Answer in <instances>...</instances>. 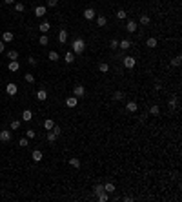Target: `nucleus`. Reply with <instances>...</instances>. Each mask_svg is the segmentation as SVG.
<instances>
[{"mask_svg":"<svg viewBox=\"0 0 182 202\" xmlns=\"http://www.w3.org/2000/svg\"><path fill=\"white\" fill-rule=\"evenodd\" d=\"M98 71H100V73H107V71H109V66H107L106 62L98 64Z\"/></svg>","mask_w":182,"mask_h":202,"instance_id":"nucleus-26","label":"nucleus"},{"mask_svg":"<svg viewBox=\"0 0 182 202\" xmlns=\"http://www.w3.org/2000/svg\"><path fill=\"white\" fill-rule=\"evenodd\" d=\"M126 17H127V13L124 11V9H119V11H117V18H119V20H124Z\"/></svg>","mask_w":182,"mask_h":202,"instance_id":"nucleus-28","label":"nucleus"},{"mask_svg":"<svg viewBox=\"0 0 182 202\" xmlns=\"http://www.w3.org/2000/svg\"><path fill=\"white\" fill-rule=\"evenodd\" d=\"M77 104H78L77 97H69V98H66V106H67V107H75Z\"/></svg>","mask_w":182,"mask_h":202,"instance_id":"nucleus-12","label":"nucleus"},{"mask_svg":"<svg viewBox=\"0 0 182 202\" xmlns=\"http://www.w3.org/2000/svg\"><path fill=\"white\" fill-rule=\"evenodd\" d=\"M157 44H159V42H157V38H155V37H149V38L146 40V46H147V47H151V49L157 47Z\"/></svg>","mask_w":182,"mask_h":202,"instance_id":"nucleus-18","label":"nucleus"},{"mask_svg":"<svg viewBox=\"0 0 182 202\" xmlns=\"http://www.w3.org/2000/svg\"><path fill=\"white\" fill-rule=\"evenodd\" d=\"M47 140H49V142H55V140H57V135H55L53 131H49V133H47Z\"/></svg>","mask_w":182,"mask_h":202,"instance_id":"nucleus-36","label":"nucleus"},{"mask_svg":"<svg viewBox=\"0 0 182 202\" xmlns=\"http://www.w3.org/2000/svg\"><path fill=\"white\" fill-rule=\"evenodd\" d=\"M53 126H55V122H53L51 119H47L46 122H44V127H46L47 131H49V129H53Z\"/></svg>","mask_w":182,"mask_h":202,"instance_id":"nucleus-30","label":"nucleus"},{"mask_svg":"<svg viewBox=\"0 0 182 202\" xmlns=\"http://www.w3.org/2000/svg\"><path fill=\"white\" fill-rule=\"evenodd\" d=\"M177 102H179V98H177V97H173V98H169L168 106L171 107V109H175V107H177Z\"/></svg>","mask_w":182,"mask_h":202,"instance_id":"nucleus-31","label":"nucleus"},{"mask_svg":"<svg viewBox=\"0 0 182 202\" xmlns=\"http://www.w3.org/2000/svg\"><path fill=\"white\" fill-rule=\"evenodd\" d=\"M122 98H124V93H122V91H115V93H113V100H122Z\"/></svg>","mask_w":182,"mask_h":202,"instance_id":"nucleus-32","label":"nucleus"},{"mask_svg":"<svg viewBox=\"0 0 182 202\" xmlns=\"http://www.w3.org/2000/svg\"><path fill=\"white\" fill-rule=\"evenodd\" d=\"M97 199H98V202H107V199H109V197H107L106 191H100V193L97 195Z\"/></svg>","mask_w":182,"mask_h":202,"instance_id":"nucleus-22","label":"nucleus"},{"mask_svg":"<svg viewBox=\"0 0 182 202\" xmlns=\"http://www.w3.org/2000/svg\"><path fill=\"white\" fill-rule=\"evenodd\" d=\"M73 93H75V97H84L86 89H84V86H75L73 87Z\"/></svg>","mask_w":182,"mask_h":202,"instance_id":"nucleus-8","label":"nucleus"},{"mask_svg":"<svg viewBox=\"0 0 182 202\" xmlns=\"http://www.w3.org/2000/svg\"><path fill=\"white\" fill-rule=\"evenodd\" d=\"M180 64H182V57H180V55H177L173 60H171V66H175V67H177V66H180Z\"/></svg>","mask_w":182,"mask_h":202,"instance_id":"nucleus-27","label":"nucleus"},{"mask_svg":"<svg viewBox=\"0 0 182 202\" xmlns=\"http://www.w3.org/2000/svg\"><path fill=\"white\" fill-rule=\"evenodd\" d=\"M126 109L129 111V113H135L137 109H139V104H137V102H127V104H126Z\"/></svg>","mask_w":182,"mask_h":202,"instance_id":"nucleus-11","label":"nucleus"},{"mask_svg":"<svg viewBox=\"0 0 182 202\" xmlns=\"http://www.w3.org/2000/svg\"><path fill=\"white\" fill-rule=\"evenodd\" d=\"M95 18H97V24H98L100 27H104L106 24H107V18L104 17V15H98V17H95Z\"/></svg>","mask_w":182,"mask_h":202,"instance_id":"nucleus-17","label":"nucleus"},{"mask_svg":"<svg viewBox=\"0 0 182 202\" xmlns=\"http://www.w3.org/2000/svg\"><path fill=\"white\" fill-rule=\"evenodd\" d=\"M100 191H104V186H102V184H97V186H95V195H98Z\"/></svg>","mask_w":182,"mask_h":202,"instance_id":"nucleus-42","label":"nucleus"},{"mask_svg":"<svg viewBox=\"0 0 182 202\" xmlns=\"http://www.w3.org/2000/svg\"><path fill=\"white\" fill-rule=\"evenodd\" d=\"M4 49H6V42H0V53H4Z\"/></svg>","mask_w":182,"mask_h":202,"instance_id":"nucleus-47","label":"nucleus"},{"mask_svg":"<svg viewBox=\"0 0 182 202\" xmlns=\"http://www.w3.org/2000/svg\"><path fill=\"white\" fill-rule=\"evenodd\" d=\"M49 131H53V133H55V135H57V137H58V135H60V133H62V131H60V127H58L57 124H55V126H53V129H49Z\"/></svg>","mask_w":182,"mask_h":202,"instance_id":"nucleus-41","label":"nucleus"},{"mask_svg":"<svg viewBox=\"0 0 182 202\" xmlns=\"http://www.w3.org/2000/svg\"><path fill=\"white\" fill-rule=\"evenodd\" d=\"M71 46H73V53H77V55L84 53V49H86V44H84L82 38H75V42H73Z\"/></svg>","mask_w":182,"mask_h":202,"instance_id":"nucleus-1","label":"nucleus"},{"mask_svg":"<svg viewBox=\"0 0 182 202\" xmlns=\"http://www.w3.org/2000/svg\"><path fill=\"white\" fill-rule=\"evenodd\" d=\"M13 38H15V35H13L11 31H4V35H2V42H11Z\"/></svg>","mask_w":182,"mask_h":202,"instance_id":"nucleus-13","label":"nucleus"},{"mask_svg":"<svg viewBox=\"0 0 182 202\" xmlns=\"http://www.w3.org/2000/svg\"><path fill=\"white\" fill-rule=\"evenodd\" d=\"M29 64H31V66H35V64H37V58H33V57H29V60H27Z\"/></svg>","mask_w":182,"mask_h":202,"instance_id":"nucleus-46","label":"nucleus"},{"mask_svg":"<svg viewBox=\"0 0 182 202\" xmlns=\"http://www.w3.org/2000/svg\"><path fill=\"white\" fill-rule=\"evenodd\" d=\"M149 22H151L149 15H140V24H142V26H147Z\"/></svg>","mask_w":182,"mask_h":202,"instance_id":"nucleus-23","label":"nucleus"},{"mask_svg":"<svg viewBox=\"0 0 182 202\" xmlns=\"http://www.w3.org/2000/svg\"><path fill=\"white\" fill-rule=\"evenodd\" d=\"M31 159L35 160V162H40V160H42V151H40V149H35V151L31 153Z\"/></svg>","mask_w":182,"mask_h":202,"instance_id":"nucleus-14","label":"nucleus"},{"mask_svg":"<svg viewBox=\"0 0 182 202\" xmlns=\"http://www.w3.org/2000/svg\"><path fill=\"white\" fill-rule=\"evenodd\" d=\"M17 91H18V87H17V84H7V86H6V93H7V95H17Z\"/></svg>","mask_w":182,"mask_h":202,"instance_id":"nucleus-4","label":"nucleus"},{"mask_svg":"<svg viewBox=\"0 0 182 202\" xmlns=\"http://www.w3.org/2000/svg\"><path fill=\"white\" fill-rule=\"evenodd\" d=\"M126 29H127V33H135V31H137V22H135V20H127Z\"/></svg>","mask_w":182,"mask_h":202,"instance_id":"nucleus-9","label":"nucleus"},{"mask_svg":"<svg viewBox=\"0 0 182 202\" xmlns=\"http://www.w3.org/2000/svg\"><path fill=\"white\" fill-rule=\"evenodd\" d=\"M58 42H60V44L67 42V31H66V29H60V33H58Z\"/></svg>","mask_w":182,"mask_h":202,"instance_id":"nucleus-7","label":"nucleus"},{"mask_svg":"<svg viewBox=\"0 0 182 202\" xmlns=\"http://www.w3.org/2000/svg\"><path fill=\"white\" fill-rule=\"evenodd\" d=\"M35 15H37L38 18L44 17V15H46V6H37V7H35Z\"/></svg>","mask_w":182,"mask_h":202,"instance_id":"nucleus-16","label":"nucleus"},{"mask_svg":"<svg viewBox=\"0 0 182 202\" xmlns=\"http://www.w3.org/2000/svg\"><path fill=\"white\" fill-rule=\"evenodd\" d=\"M47 58H49V60H51V62H57V60H58V58H60V57H58V53H57V51H49Z\"/></svg>","mask_w":182,"mask_h":202,"instance_id":"nucleus-25","label":"nucleus"},{"mask_svg":"<svg viewBox=\"0 0 182 202\" xmlns=\"http://www.w3.org/2000/svg\"><path fill=\"white\" fill-rule=\"evenodd\" d=\"M95 17H97L95 9H91V7L84 9V18H86V20H93V18H95Z\"/></svg>","mask_w":182,"mask_h":202,"instance_id":"nucleus-5","label":"nucleus"},{"mask_svg":"<svg viewBox=\"0 0 182 202\" xmlns=\"http://www.w3.org/2000/svg\"><path fill=\"white\" fill-rule=\"evenodd\" d=\"M15 9H17L18 13H22V11H24V4H22V2H17V4H15Z\"/></svg>","mask_w":182,"mask_h":202,"instance_id":"nucleus-37","label":"nucleus"},{"mask_svg":"<svg viewBox=\"0 0 182 202\" xmlns=\"http://www.w3.org/2000/svg\"><path fill=\"white\" fill-rule=\"evenodd\" d=\"M58 4V0H47V7H55Z\"/></svg>","mask_w":182,"mask_h":202,"instance_id":"nucleus-43","label":"nucleus"},{"mask_svg":"<svg viewBox=\"0 0 182 202\" xmlns=\"http://www.w3.org/2000/svg\"><path fill=\"white\" fill-rule=\"evenodd\" d=\"M64 60H66V64H73V62H75V53L67 51L66 55H64Z\"/></svg>","mask_w":182,"mask_h":202,"instance_id":"nucleus-10","label":"nucleus"},{"mask_svg":"<svg viewBox=\"0 0 182 202\" xmlns=\"http://www.w3.org/2000/svg\"><path fill=\"white\" fill-rule=\"evenodd\" d=\"M20 127V122L18 120H11V129H18Z\"/></svg>","mask_w":182,"mask_h":202,"instance_id":"nucleus-40","label":"nucleus"},{"mask_svg":"<svg viewBox=\"0 0 182 202\" xmlns=\"http://www.w3.org/2000/svg\"><path fill=\"white\" fill-rule=\"evenodd\" d=\"M31 119H33V113L29 111V109H26V111L22 113V120H24V122H29Z\"/></svg>","mask_w":182,"mask_h":202,"instance_id":"nucleus-20","label":"nucleus"},{"mask_svg":"<svg viewBox=\"0 0 182 202\" xmlns=\"http://www.w3.org/2000/svg\"><path fill=\"white\" fill-rule=\"evenodd\" d=\"M122 64H124V67H127V69H131V67H135V58L133 57H126L124 60H122Z\"/></svg>","mask_w":182,"mask_h":202,"instance_id":"nucleus-2","label":"nucleus"},{"mask_svg":"<svg viewBox=\"0 0 182 202\" xmlns=\"http://www.w3.org/2000/svg\"><path fill=\"white\" fill-rule=\"evenodd\" d=\"M7 58H9V60H17V58H18V53H17V51H9V53H7Z\"/></svg>","mask_w":182,"mask_h":202,"instance_id":"nucleus-33","label":"nucleus"},{"mask_svg":"<svg viewBox=\"0 0 182 202\" xmlns=\"http://www.w3.org/2000/svg\"><path fill=\"white\" fill-rule=\"evenodd\" d=\"M149 113H151V115H159V113H160V107L159 106H151V109H149Z\"/></svg>","mask_w":182,"mask_h":202,"instance_id":"nucleus-34","label":"nucleus"},{"mask_svg":"<svg viewBox=\"0 0 182 202\" xmlns=\"http://www.w3.org/2000/svg\"><path fill=\"white\" fill-rule=\"evenodd\" d=\"M9 140H11V131L2 129L0 131V142H9Z\"/></svg>","mask_w":182,"mask_h":202,"instance_id":"nucleus-3","label":"nucleus"},{"mask_svg":"<svg viewBox=\"0 0 182 202\" xmlns=\"http://www.w3.org/2000/svg\"><path fill=\"white\" fill-rule=\"evenodd\" d=\"M69 166H73V167H80V160H78V159H71V160H69Z\"/></svg>","mask_w":182,"mask_h":202,"instance_id":"nucleus-35","label":"nucleus"},{"mask_svg":"<svg viewBox=\"0 0 182 202\" xmlns=\"http://www.w3.org/2000/svg\"><path fill=\"white\" fill-rule=\"evenodd\" d=\"M119 47L126 51V49H129V47H131V42L127 40V38H126V40H120V42H119Z\"/></svg>","mask_w":182,"mask_h":202,"instance_id":"nucleus-19","label":"nucleus"},{"mask_svg":"<svg viewBox=\"0 0 182 202\" xmlns=\"http://www.w3.org/2000/svg\"><path fill=\"white\" fill-rule=\"evenodd\" d=\"M104 191L106 193H113V191H115V184H113V182H107L104 186Z\"/></svg>","mask_w":182,"mask_h":202,"instance_id":"nucleus-24","label":"nucleus"},{"mask_svg":"<svg viewBox=\"0 0 182 202\" xmlns=\"http://www.w3.org/2000/svg\"><path fill=\"white\" fill-rule=\"evenodd\" d=\"M26 137H27V139H35V137H37V133L33 131V129H29V131H26Z\"/></svg>","mask_w":182,"mask_h":202,"instance_id":"nucleus-38","label":"nucleus"},{"mask_svg":"<svg viewBox=\"0 0 182 202\" xmlns=\"http://www.w3.org/2000/svg\"><path fill=\"white\" fill-rule=\"evenodd\" d=\"M24 80H26L27 84H33V82H35V77H33L31 73H26V75H24Z\"/></svg>","mask_w":182,"mask_h":202,"instance_id":"nucleus-29","label":"nucleus"},{"mask_svg":"<svg viewBox=\"0 0 182 202\" xmlns=\"http://www.w3.org/2000/svg\"><path fill=\"white\" fill-rule=\"evenodd\" d=\"M109 47H111V49H119V40H115V38H113L111 44H109Z\"/></svg>","mask_w":182,"mask_h":202,"instance_id":"nucleus-39","label":"nucleus"},{"mask_svg":"<svg viewBox=\"0 0 182 202\" xmlns=\"http://www.w3.org/2000/svg\"><path fill=\"white\" fill-rule=\"evenodd\" d=\"M37 98H38L40 102H44V100L47 98V91H46V89H38V91H37Z\"/></svg>","mask_w":182,"mask_h":202,"instance_id":"nucleus-15","label":"nucleus"},{"mask_svg":"<svg viewBox=\"0 0 182 202\" xmlns=\"http://www.w3.org/2000/svg\"><path fill=\"white\" fill-rule=\"evenodd\" d=\"M7 69H9V71H18V69H20V64H18L17 60H9Z\"/></svg>","mask_w":182,"mask_h":202,"instance_id":"nucleus-6","label":"nucleus"},{"mask_svg":"<svg viewBox=\"0 0 182 202\" xmlns=\"http://www.w3.org/2000/svg\"><path fill=\"white\" fill-rule=\"evenodd\" d=\"M47 42H49V40H47V37H46V35H42V37H40V46H46Z\"/></svg>","mask_w":182,"mask_h":202,"instance_id":"nucleus-44","label":"nucleus"},{"mask_svg":"<svg viewBox=\"0 0 182 202\" xmlns=\"http://www.w3.org/2000/svg\"><path fill=\"white\" fill-rule=\"evenodd\" d=\"M38 29H40V33H47L49 29H51V24H49V22H42Z\"/></svg>","mask_w":182,"mask_h":202,"instance_id":"nucleus-21","label":"nucleus"},{"mask_svg":"<svg viewBox=\"0 0 182 202\" xmlns=\"http://www.w3.org/2000/svg\"><path fill=\"white\" fill-rule=\"evenodd\" d=\"M22 147H26V146H29V142H27V139H20V142H18Z\"/></svg>","mask_w":182,"mask_h":202,"instance_id":"nucleus-45","label":"nucleus"},{"mask_svg":"<svg viewBox=\"0 0 182 202\" xmlns=\"http://www.w3.org/2000/svg\"><path fill=\"white\" fill-rule=\"evenodd\" d=\"M13 2H15V0H4V4H7V6H11Z\"/></svg>","mask_w":182,"mask_h":202,"instance_id":"nucleus-48","label":"nucleus"}]
</instances>
